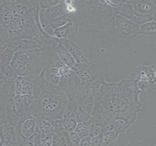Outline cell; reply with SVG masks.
I'll use <instances>...</instances> for the list:
<instances>
[{"label":"cell","instance_id":"obj_15","mask_svg":"<svg viewBox=\"0 0 156 146\" xmlns=\"http://www.w3.org/2000/svg\"><path fill=\"white\" fill-rule=\"evenodd\" d=\"M7 47L12 49L15 53L32 50L38 48V45L31 39H20L7 44Z\"/></svg>","mask_w":156,"mask_h":146},{"label":"cell","instance_id":"obj_31","mask_svg":"<svg viewBox=\"0 0 156 146\" xmlns=\"http://www.w3.org/2000/svg\"><path fill=\"white\" fill-rule=\"evenodd\" d=\"M15 52L6 47L5 49L0 54V59L2 65L10 64Z\"/></svg>","mask_w":156,"mask_h":146},{"label":"cell","instance_id":"obj_1","mask_svg":"<svg viewBox=\"0 0 156 146\" xmlns=\"http://www.w3.org/2000/svg\"><path fill=\"white\" fill-rule=\"evenodd\" d=\"M140 93L133 78L113 83L105 80L94 94L95 104L91 120L103 128L117 119L132 124L142 106L139 99Z\"/></svg>","mask_w":156,"mask_h":146},{"label":"cell","instance_id":"obj_30","mask_svg":"<svg viewBox=\"0 0 156 146\" xmlns=\"http://www.w3.org/2000/svg\"><path fill=\"white\" fill-rule=\"evenodd\" d=\"M135 83L138 90H139L141 93L150 90L152 91L156 90V84L151 83L150 81L138 80L135 81Z\"/></svg>","mask_w":156,"mask_h":146},{"label":"cell","instance_id":"obj_14","mask_svg":"<svg viewBox=\"0 0 156 146\" xmlns=\"http://www.w3.org/2000/svg\"><path fill=\"white\" fill-rule=\"evenodd\" d=\"M1 140L9 141L11 146H18V136L15 126L5 123L0 125Z\"/></svg>","mask_w":156,"mask_h":146},{"label":"cell","instance_id":"obj_22","mask_svg":"<svg viewBox=\"0 0 156 146\" xmlns=\"http://www.w3.org/2000/svg\"><path fill=\"white\" fill-rule=\"evenodd\" d=\"M140 36H153L156 35V21L152 20L139 26Z\"/></svg>","mask_w":156,"mask_h":146},{"label":"cell","instance_id":"obj_28","mask_svg":"<svg viewBox=\"0 0 156 146\" xmlns=\"http://www.w3.org/2000/svg\"><path fill=\"white\" fill-rule=\"evenodd\" d=\"M90 121L91 120L87 122L77 123L74 131L79 135L81 139L89 136L88 130Z\"/></svg>","mask_w":156,"mask_h":146},{"label":"cell","instance_id":"obj_13","mask_svg":"<svg viewBox=\"0 0 156 146\" xmlns=\"http://www.w3.org/2000/svg\"><path fill=\"white\" fill-rule=\"evenodd\" d=\"M78 31V26L73 22H69L63 26L55 29L54 34L55 37L58 39L63 38L71 39L76 36Z\"/></svg>","mask_w":156,"mask_h":146},{"label":"cell","instance_id":"obj_32","mask_svg":"<svg viewBox=\"0 0 156 146\" xmlns=\"http://www.w3.org/2000/svg\"><path fill=\"white\" fill-rule=\"evenodd\" d=\"M92 118V115L87 113L80 106L78 107L75 120L77 123L87 122L89 121Z\"/></svg>","mask_w":156,"mask_h":146},{"label":"cell","instance_id":"obj_19","mask_svg":"<svg viewBox=\"0 0 156 146\" xmlns=\"http://www.w3.org/2000/svg\"><path fill=\"white\" fill-rule=\"evenodd\" d=\"M73 143L70 140L69 133L63 131L52 134V146H71Z\"/></svg>","mask_w":156,"mask_h":146},{"label":"cell","instance_id":"obj_37","mask_svg":"<svg viewBox=\"0 0 156 146\" xmlns=\"http://www.w3.org/2000/svg\"><path fill=\"white\" fill-rule=\"evenodd\" d=\"M51 122L55 129V133H59L62 131H65L64 126L63 124L62 120V119L55 120L50 121Z\"/></svg>","mask_w":156,"mask_h":146},{"label":"cell","instance_id":"obj_33","mask_svg":"<svg viewBox=\"0 0 156 146\" xmlns=\"http://www.w3.org/2000/svg\"><path fill=\"white\" fill-rule=\"evenodd\" d=\"M103 131V128L98 125L96 122L94 120H91L89 125V136L90 137H93L94 136H97Z\"/></svg>","mask_w":156,"mask_h":146},{"label":"cell","instance_id":"obj_18","mask_svg":"<svg viewBox=\"0 0 156 146\" xmlns=\"http://www.w3.org/2000/svg\"><path fill=\"white\" fill-rule=\"evenodd\" d=\"M92 94H94L92 92L90 84L81 83L76 89L74 96V99L80 106L81 103L85 99Z\"/></svg>","mask_w":156,"mask_h":146},{"label":"cell","instance_id":"obj_11","mask_svg":"<svg viewBox=\"0 0 156 146\" xmlns=\"http://www.w3.org/2000/svg\"><path fill=\"white\" fill-rule=\"evenodd\" d=\"M58 42L68 50L77 64L88 61L81 48L71 39L67 38L58 39Z\"/></svg>","mask_w":156,"mask_h":146},{"label":"cell","instance_id":"obj_20","mask_svg":"<svg viewBox=\"0 0 156 146\" xmlns=\"http://www.w3.org/2000/svg\"><path fill=\"white\" fill-rule=\"evenodd\" d=\"M36 132L40 134L55 133V129L50 120L44 119H37Z\"/></svg>","mask_w":156,"mask_h":146},{"label":"cell","instance_id":"obj_27","mask_svg":"<svg viewBox=\"0 0 156 146\" xmlns=\"http://www.w3.org/2000/svg\"><path fill=\"white\" fill-rule=\"evenodd\" d=\"M0 71L4 77L9 80H15L19 76L10 64H2L0 66Z\"/></svg>","mask_w":156,"mask_h":146},{"label":"cell","instance_id":"obj_8","mask_svg":"<svg viewBox=\"0 0 156 146\" xmlns=\"http://www.w3.org/2000/svg\"><path fill=\"white\" fill-rule=\"evenodd\" d=\"M114 13L123 16L129 21L138 25L152 20L156 21V18L152 16L141 14L133 10L128 1H125L124 3L115 7Z\"/></svg>","mask_w":156,"mask_h":146},{"label":"cell","instance_id":"obj_25","mask_svg":"<svg viewBox=\"0 0 156 146\" xmlns=\"http://www.w3.org/2000/svg\"><path fill=\"white\" fill-rule=\"evenodd\" d=\"M71 21L72 18L71 15L69 13H67L58 18L49 20V24L50 26L55 30L66 24L68 22H71Z\"/></svg>","mask_w":156,"mask_h":146},{"label":"cell","instance_id":"obj_17","mask_svg":"<svg viewBox=\"0 0 156 146\" xmlns=\"http://www.w3.org/2000/svg\"><path fill=\"white\" fill-rule=\"evenodd\" d=\"M56 53L61 61L66 65L72 69L76 63L68 50L60 43L55 47Z\"/></svg>","mask_w":156,"mask_h":146},{"label":"cell","instance_id":"obj_41","mask_svg":"<svg viewBox=\"0 0 156 146\" xmlns=\"http://www.w3.org/2000/svg\"><path fill=\"white\" fill-rule=\"evenodd\" d=\"M80 146H91V137L89 136L81 139Z\"/></svg>","mask_w":156,"mask_h":146},{"label":"cell","instance_id":"obj_24","mask_svg":"<svg viewBox=\"0 0 156 146\" xmlns=\"http://www.w3.org/2000/svg\"><path fill=\"white\" fill-rule=\"evenodd\" d=\"M119 135L114 130L103 129V145H114Z\"/></svg>","mask_w":156,"mask_h":146},{"label":"cell","instance_id":"obj_6","mask_svg":"<svg viewBox=\"0 0 156 146\" xmlns=\"http://www.w3.org/2000/svg\"><path fill=\"white\" fill-rule=\"evenodd\" d=\"M10 65L19 76H29L32 78L38 76L43 71L40 48L16 52Z\"/></svg>","mask_w":156,"mask_h":146},{"label":"cell","instance_id":"obj_35","mask_svg":"<svg viewBox=\"0 0 156 146\" xmlns=\"http://www.w3.org/2000/svg\"><path fill=\"white\" fill-rule=\"evenodd\" d=\"M61 1H55V0H41L38 1L39 7L43 9H48L58 4Z\"/></svg>","mask_w":156,"mask_h":146},{"label":"cell","instance_id":"obj_34","mask_svg":"<svg viewBox=\"0 0 156 146\" xmlns=\"http://www.w3.org/2000/svg\"><path fill=\"white\" fill-rule=\"evenodd\" d=\"M62 120L66 131L68 132L74 131L77 124V122L75 119H65L62 118Z\"/></svg>","mask_w":156,"mask_h":146},{"label":"cell","instance_id":"obj_4","mask_svg":"<svg viewBox=\"0 0 156 146\" xmlns=\"http://www.w3.org/2000/svg\"><path fill=\"white\" fill-rule=\"evenodd\" d=\"M72 3L75 9L76 24L84 31L95 30L105 18L115 14V7L120 5L115 1H72Z\"/></svg>","mask_w":156,"mask_h":146},{"label":"cell","instance_id":"obj_3","mask_svg":"<svg viewBox=\"0 0 156 146\" xmlns=\"http://www.w3.org/2000/svg\"><path fill=\"white\" fill-rule=\"evenodd\" d=\"M32 81L34 117L50 121L62 118L68 102L65 92L58 85L47 82L43 71L38 76L32 78Z\"/></svg>","mask_w":156,"mask_h":146},{"label":"cell","instance_id":"obj_2","mask_svg":"<svg viewBox=\"0 0 156 146\" xmlns=\"http://www.w3.org/2000/svg\"><path fill=\"white\" fill-rule=\"evenodd\" d=\"M38 1H0V42L33 40L42 29Z\"/></svg>","mask_w":156,"mask_h":146},{"label":"cell","instance_id":"obj_36","mask_svg":"<svg viewBox=\"0 0 156 146\" xmlns=\"http://www.w3.org/2000/svg\"><path fill=\"white\" fill-rule=\"evenodd\" d=\"M53 133L41 134V146H52Z\"/></svg>","mask_w":156,"mask_h":146},{"label":"cell","instance_id":"obj_5","mask_svg":"<svg viewBox=\"0 0 156 146\" xmlns=\"http://www.w3.org/2000/svg\"><path fill=\"white\" fill-rule=\"evenodd\" d=\"M139 26L113 14L105 18L94 30L103 31L120 40H127L139 36Z\"/></svg>","mask_w":156,"mask_h":146},{"label":"cell","instance_id":"obj_7","mask_svg":"<svg viewBox=\"0 0 156 146\" xmlns=\"http://www.w3.org/2000/svg\"><path fill=\"white\" fill-rule=\"evenodd\" d=\"M72 69L83 84H90L96 79L105 78V70L104 67L89 61L81 64L76 63Z\"/></svg>","mask_w":156,"mask_h":146},{"label":"cell","instance_id":"obj_38","mask_svg":"<svg viewBox=\"0 0 156 146\" xmlns=\"http://www.w3.org/2000/svg\"><path fill=\"white\" fill-rule=\"evenodd\" d=\"M68 133L70 140L73 143V145L79 146L81 138L79 137V135L74 131H71Z\"/></svg>","mask_w":156,"mask_h":146},{"label":"cell","instance_id":"obj_39","mask_svg":"<svg viewBox=\"0 0 156 146\" xmlns=\"http://www.w3.org/2000/svg\"><path fill=\"white\" fill-rule=\"evenodd\" d=\"M41 134L35 132L29 138L31 146H41Z\"/></svg>","mask_w":156,"mask_h":146},{"label":"cell","instance_id":"obj_21","mask_svg":"<svg viewBox=\"0 0 156 146\" xmlns=\"http://www.w3.org/2000/svg\"><path fill=\"white\" fill-rule=\"evenodd\" d=\"M75 99H68L64 112L63 117L65 119H75L79 106Z\"/></svg>","mask_w":156,"mask_h":146},{"label":"cell","instance_id":"obj_26","mask_svg":"<svg viewBox=\"0 0 156 146\" xmlns=\"http://www.w3.org/2000/svg\"><path fill=\"white\" fill-rule=\"evenodd\" d=\"M9 96L7 92L0 88V125L6 123L5 118V107Z\"/></svg>","mask_w":156,"mask_h":146},{"label":"cell","instance_id":"obj_23","mask_svg":"<svg viewBox=\"0 0 156 146\" xmlns=\"http://www.w3.org/2000/svg\"><path fill=\"white\" fill-rule=\"evenodd\" d=\"M138 70L144 71L150 82L156 84V65L140 64L138 66Z\"/></svg>","mask_w":156,"mask_h":146},{"label":"cell","instance_id":"obj_42","mask_svg":"<svg viewBox=\"0 0 156 146\" xmlns=\"http://www.w3.org/2000/svg\"><path fill=\"white\" fill-rule=\"evenodd\" d=\"M0 141H1V137H0Z\"/></svg>","mask_w":156,"mask_h":146},{"label":"cell","instance_id":"obj_40","mask_svg":"<svg viewBox=\"0 0 156 146\" xmlns=\"http://www.w3.org/2000/svg\"><path fill=\"white\" fill-rule=\"evenodd\" d=\"M103 132L97 136L91 137V146H101L103 145Z\"/></svg>","mask_w":156,"mask_h":146},{"label":"cell","instance_id":"obj_16","mask_svg":"<svg viewBox=\"0 0 156 146\" xmlns=\"http://www.w3.org/2000/svg\"><path fill=\"white\" fill-rule=\"evenodd\" d=\"M44 9V16L48 20L58 18L67 13V4L66 1H61L56 5Z\"/></svg>","mask_w":156,"mask_h":146},{"label":"cell","instance_id":"obj_10","mask_svg":"<svg viewBox=\"0 0 156 146\" xmlns=\"http://www.w3.org/2000/svg\"><path fill=\"white\" fill-rule=\"evenodd\" d=\"M131 8L139 13L149 15L156 18V1L155 0L128 1Z\"/></svg>","mask_w":156,"mask_h":146},{"label":"cell","instance_id":"obj_12","mask_svg":"<svg viewBox=\"0 0 156 146\" xmlns=\"http://www.w3.org/2000/svg\"><path fill=\"white\" fill-rule=\"evenodd\" d=\"M5 118L6 123L15 126L20 118V114L16 107L13 97H9L7 99L5 107Z\"/></svg>","mask_w":156,"mask_h":146},{"label":"cell","instance_id":"obj_29","mask_svg":"<svg viewBox=\"0 0 156 146\" xmlns=\"http://www.w3.org/2000/svg\"><path fill=\"white\" fill-rule=\"evenodd\" d=\"M95 104V98L94 94L90 95L83 101L80 106L88 114L92 115L94 110Z\"/></svg>","mask_w":156,"mask_h":146},{"label":"cell","instance_id":"obj_9","mask_svg":"<svg viewBox=\"0 0 156 146\" xmlns=\"http://www.w3.org/2000/svg\"><path fill=\"white\" fill-rule=\"evenodd\" d=\"M37 119L26 114L20 115V120L15 126L18 137L29 139L36 132Z\"/></svg>","mask_w":156,"mask_h":146}]
</instances>
